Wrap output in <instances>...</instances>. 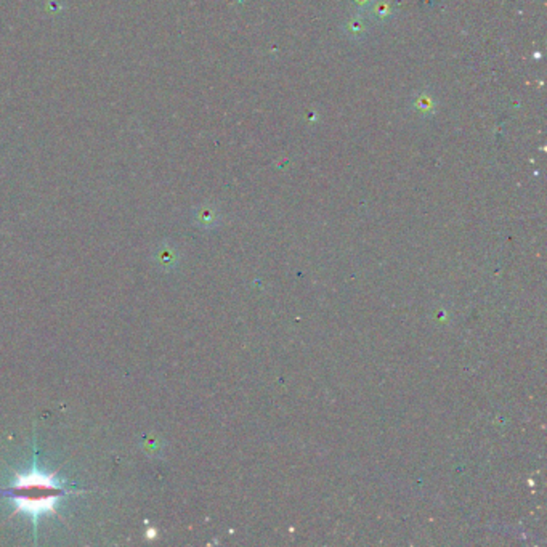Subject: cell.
Masks as SVG:
<instances>
[{
  "label": "cell",
  "instance_id": "obj_5",
  "mask_svg": "<svg viewBox=\"0 0 547 547\" xmlns=\"http://www.w3.org/2000/svg\"><path fill=\"white\" fill-rule=\"evenodd\" d=\"M353 3V7L357 8L358 13H366L373 3V0H350Z\"/></svg>",
  "mask_w": 547,
  "mask_h": 547
},
{
  "label": "cell",
  "instance_id": "obj_2",
  "mask_svg": "<svg viewBox=\"0 0 547 547\" xmlns=\"http://www.w3.org/2000/svg\"><path fill=\"white\" fill-rule=\"evenodd\" d=\"M366 13L376 23H385V21L394 18V3H392V0H373Z\"/></svg>",
  "mask_w": 547,
  "mask_h": 547
},
{
  "label": "cell",
  "instance_id": "obj_3",
  "mask_svg": "<svg viewBox=\"0 0 547 547\" xmlns=\"http://www.w3.org/2000/svg\"><path fill=\"white\" fill-rule=\"evenodd\" d=\"M344 28H345V33L352 37V39H357V40H363L364 37L369 34L368 23H366L364 20H361L360 17L350 18L347 23H345Z\"/></svg>",
  "mask_w": 547,
  "mask_h": 547
},
{
  "label": "cell",
  "instance_id": "obj_4",
  "mask_svg": "<svg viewBox=\"0 0 547 547\" xmlns=\"http://www.w3.org/2000/svg\"><path fill=\"white\" fill-rule=\"evenodd\" d=\"M435 100L430 97L429 93L417 95V98L414 100V108H416L421 114H433L435 111Z\"/></svg>",
  "mask_w": 547,
  "mask_h": 547
},
{
  "label": "cell",
  "instance_id": "obj_1",
  "mask_svg": "<svg viewBox=\"0 0 547 547\" xmlns=\"http://www.w3.org/2000/svg\"><path fill=\"white\" fill-rule=\"evenodd\" d=\"M0 495L12 499L20 511L29 514L37 523V518L55 509L56 502L66 495V488L53 475L37 469L34 461V469L26 475H18L13 485L0 491Z\"/></svg>",
  "mask_w": 547,
  "mask_h": 547
}]
</instances>
